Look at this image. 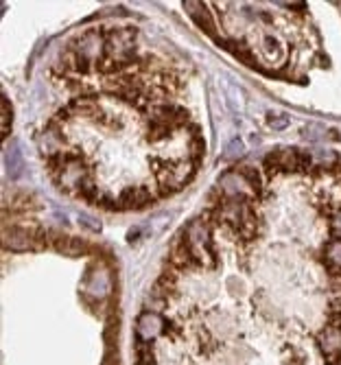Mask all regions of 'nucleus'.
<instances>
[{
  "label": "nucleus",
  "mask_w": 341,
  "mask_h": 365,
  "mask_svg": "<svg viewBox=\"0 0 341 365\" xmlns=\"http://www.w3.org/2000/svg\"><path fill=\"white\" fill-rule=\"evenodd\" d=\"M9 125H11V114H9V103L3 101V136L9 134Z\"/></svg>",
  "instance_id": "obj_1"
}]
</instances>
